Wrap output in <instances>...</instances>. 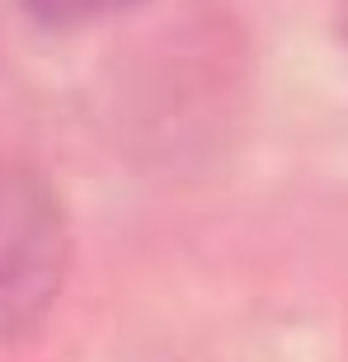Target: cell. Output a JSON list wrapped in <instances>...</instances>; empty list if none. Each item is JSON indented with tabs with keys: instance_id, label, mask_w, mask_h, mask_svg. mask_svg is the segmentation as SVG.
I'll list each match as a JSON object with an SVG mask.
<instances>
[{
	"instance_id": "1",
	"label": "cell",
	"mask_w": 348,
	"mask_h": 362,
	"mask_svg": "<svg viewBox=\"0 0 348 362\" xmlns=\"http://www.w3.org/2000/svg\"><path fill=\"white\" fill-rule=\"evenodd\" d=\"M71 273V221L42 170L0 160V344L28 339Z\"/></svg>"
},
{
	"instance_id": "2",
	"label": "cell",
	"mask_w": 348,
	"mask_h": 362,
	"mask_svg": "<svg viewBox=\"0 0 348 362\" xmlns=\"http://www.w3.org/2000/svg\"><path fill=\"white\" fill-rule=\"evenodd\" d=\"M24 14L42 28H76V24H94L108 14H122L141 5V0H19Z\"/></svg>"
},
{
	"instance_id": "3",
	"label": "cell",
	"mask_w": 348,
	"mask_h": 362,
	"mask_svg": "<svg viewBox=\"0 0 348 362\" xmlns=\"http://www.w3.org/2000/svg\"><path fill=\"white\" fill-rule=\"evenodd\" d=\"M344 42H348V10H344Z\"/></svg>"
}]
</instances>
